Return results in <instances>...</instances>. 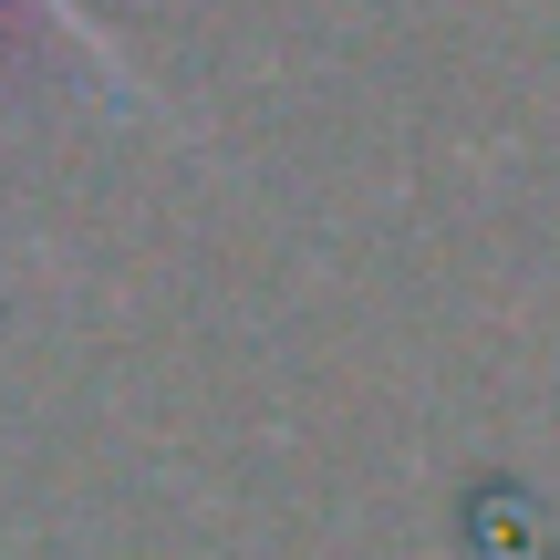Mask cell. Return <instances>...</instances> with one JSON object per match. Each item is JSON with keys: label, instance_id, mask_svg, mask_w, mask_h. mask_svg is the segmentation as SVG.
<instances>
[{"label": "cell", "instance_id": "6da1fadb", "mask_svg": "<svg viewBox=\"0 0 560 560\" xmlns=\"http://www.w3.org/2000/svg\"><path fill=\"white\" fill-rule=\"evenodd\" d=\"M42 11H52L62 32H83V42H94V52H104V32H94V21H83V0H42Z\"/></svg>", "mask_w": 560, "mask_h": 560}]
</instances>
